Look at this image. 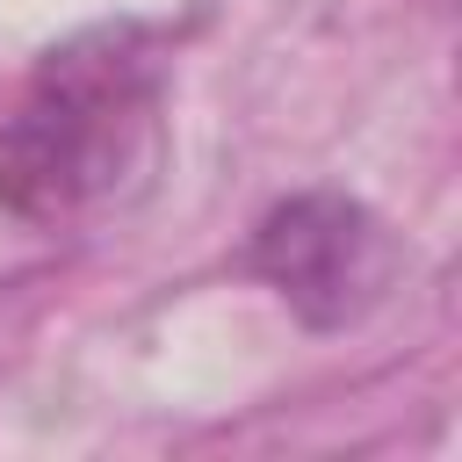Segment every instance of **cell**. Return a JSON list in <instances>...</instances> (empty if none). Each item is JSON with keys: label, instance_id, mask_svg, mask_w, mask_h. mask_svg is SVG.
Returning <instances> with one entry per match:
<instances>
[{"label": "cell", "instance_id": "cell-2", "mask_svg": "<svg viewBox=\"0 0 462 462\" xmlns=\"http://www.w3.org/2000/svg\"><path fill=\"white\" fill-rule=\"evenodd\" d=\"M245 267L310 332H346L397 289L404 245L368 202H354L339 188H303L253 224Z\"/></svg>", "mask_w": 462, "mask_h": 462}, {"label": "cell", "instance_id": "cell-1", "mask_svg": "<svg viewBox=\"0 0 462 462\" xmlns=\"http://www.w3.org/2000/svg\"><path fill=\"white\" fill-rule=\"evenodd\" d=\"M166 152V65L137 29L58 43L0 116V209L79 224L130 202Z\"/></svg>", "mask_w": 462, "mask_h": 462}]
</instances>
